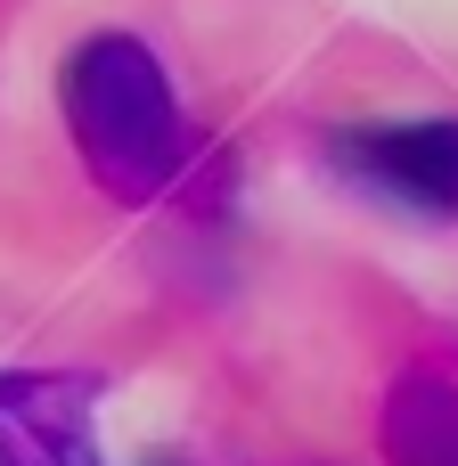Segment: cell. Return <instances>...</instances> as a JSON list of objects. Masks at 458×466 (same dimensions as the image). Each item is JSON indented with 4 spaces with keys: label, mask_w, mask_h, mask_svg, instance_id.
<instances>
[{
    "label": "cell",
    "mask_w": 458,
    "mask_h": 466,
    "mask_svg": "<svg viewBox=\"0 0 458 466\" xmlns=\"http://www.w3.org/2000/svg\"><path fill=\"white\" fill-rule=\"evenodd\" d=\"M336 156L344 172H361L369 188H393L402 205L458 213V123H369Z\"/></svg>",
    "instance_id": "2"
},
{
    "label": "cell",
    "mask_w": 458,
    "mask_h": 466,
    "mask_svg": "<svg viewBox=\"0 0 458 466\" xmlns=\"http://www.w3.org/2000/svg\"><path fill=\"white\" fill-rule=\"evenodd\" d=\"M66 123H74V147L82 164L115 188V197H148L172 164H180V115H172V90L156 74V57L131 41V33H98L74 49L66 82Z\"/></svg>",
    "instance_id": "1"
}]
</instances>
